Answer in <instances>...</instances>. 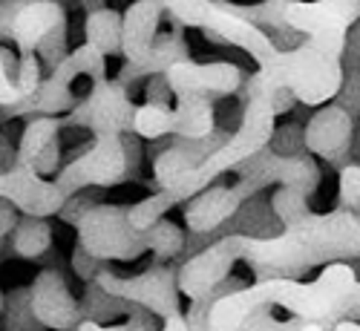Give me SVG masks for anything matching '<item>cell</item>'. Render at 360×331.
Listing matches in <instances>:
<instances>
[{"mask_svg": "<svg viewBox=\"0 0 360 331\" xmlns=\"http://www.w3.org/2000/svg\"><path fill=\"white\" fill-rule=\"evenodd\" d=\"M271 89L288 93L306 107H323L343 89V61L328 58L303 41L294 49H277L265 67L257 70Z\"/></svg>", "mask_w": 360, "mask_h": 331, "instance_id": "obj_7", "label": "cell"}, {"mask_svg": "<svg viewBox=\"0 0 360 331\" xmlns=\"http://www.w3.org/2000/svg\"><path fill=\"white\" fill-rule=\"evenodd\" d=\"M343 259V254L314 239L309 233L283 231L277 236H254V233H225L207 248L196 251L191 259L179 265V291L188 299L214 297L211 291L231 274L236 262L254 268V277H300L317 265Z\"/></svg>", "mask_w": 360, "mask_h": 331, "instance_id": "obj_3", "label": "cell"}, {"mask_svg": "<svg viewBox=\"0 0 360 331\" xmlns=\"http://www.w3.org/2000/svg\"><path fill=\"white\" fill-rule=\"evenodd\" d=\"M338 196H340V207L352 210V214L360 216V164H346L340 170V188H338Z\"/></svg>", "mask_w": 360, "mask_h": 331, "instance_id": "obj_21", "label": "cell"}, {"mask_svg": "<svg viewBox=\"0 0 360 331\" xmlns=\"http://www.w3.org/2000/svg\"><path fill=\"white\" fill-rule=\"evenodd\" d=\"M165 81L176 101L185 98H199V101H217L233 96L243 86L245 75L231 61H214V64H196L191 58L170 64L165 72Z\"/></svg>", "mask_w": 360, "mask_h": 331, "instance_id": "obj_12", "label": "cell"}, {"mask_svg": "<svg viewBox=\"0 0 360 331\" xmlns=\"http://www.w3.org/2000/svg\"><path fill=\"white\" fill-rule=\"evenodd\" d=\"M231 173L239 176L251 196L277 182L280 190L271 196V210L283 228L323 239L335 245L343 259H360V216L346 207H338L332 214H314L309 207L314 190L320 188V167L311 153H277L268 144Z\"/></svg>", "mask_w": 360, "mask_h": 331, "instance_id": "obj_2", "label": "cell"}, {"mask_svg": "<svg viewBox=\"0 0 360 331\" xmlns=\"http://www.w3.org/2000/svg\"><path fill=\"white\" fill-rule=\"evenodd\" d=\"M101 84L107 78V55H101L96 46L81 44L75 52H70L58 67L49 70L46 78H41L38 89L26 101L0 107V118H18V115H64L70 112L75 98V81Z\"/></svg>", "mask_w": 360, "mask_h": 331, "instance_id": "obj_8", "label": "cell"}, {"mask_svg": "<svg viewBox=\"0 0 360 331\" xmlns=\"http://www.w3.org/2000/svg\"><path fill=\"white\" fill-rule=\"evenodd\" d=\"M360 20V0H285L283 23L328 58L343 61L352 26Z\"/></svg>", "mask_w": 360, "mask_h": 331, "instance_id": "obj_9", "label": "cell"}, {"mask_svg": "<svg viewBox=\"0 0 360 331\" xmlns=\"http://www.w3.org/2000/svg\"><path fill=\"white\" fill-rule=\"evenodd\" d=\"M12 236V251L20 259H44L52 251V225L46 216H26L20 214Z\"/></svg>", "mask_w": 360, "mask_h": 331, "instance_id": "obj_17", "label": "cell"}, {"mask_svg": "<svg viewBox=\"0 0 360 331\" xmlns=\"http://www.w3.org/2000/svg\"><path fill=\"white\" fill-rule=\"evenodd\" d=\"M84 44L96 46L101 55L122 52V15L112 9H93L84 20Z\"/></svg>", "mask_w": 360, "mask_h": 331, "instance_id": "obj_18", "label": "cell"}, {"mask_svg": "<svg viewBox=\"0 0 360 331\" xmlns=\"http://www.w3.org/2000/svg\"><path fill=\"white\" fill-rule=\"evenodd\" d=\"M130 89L118 78H104L64 112V127H86L96 136L93 150H86L55 173L52 182L67 199L84 188H115L139 170V136L133 133Z\"/></svg>", "mask_w": 360, "mask_h": 331, "instance_id": "obj_1", "label": "cell"}, {"mask_svg": "<svg viewBox=\"0 0 360 331\" xmlns=\"http://www.w3.org/2000/svg\"><path fill=\"white\" fill-rule=\"evenodd\" d=\"M251 199V193L245 190L243 182L233 185H207L202 193H196L193 199H188L185 207V231L193 236H205L214 233L219 225H225L228 219L236 216V210Z\"/></svg>", "mask_w": 360, "mask_h": 331, "instance_id": "obj_16", "label": "cell"}, {"mask_svg": "<svg viewBox=\"0 0 360 331\" xmlns=\"http://www.w3.org/2000/svg\"><path fill=\"white\" fill-rule=\"evenodd\" d=\"M18 219H20V210H18L12 202L0 199V239H4V236H9V233L15 231Z\"/></svg>", "mask_w": 360, "mask_h": 331, "instance_id": "obj_23", "label": "cell"}, {"mask_svg": "<svg viewBox=\"0 0 360 331\" xmlns=\"http://www.w3.org/2000/svg\"><path fill=\"white\" fill-rule=\"evenodd\" d=\"M193 26H196V29H207V32L219 35L222 41L239 46L245 55L254 58L257 67H265V64L274 58V52L280 49L257 23L245 20L243 15H236L233 9H228L225 4H217V0H211V4H207V6L199 12V18H196Z\"/></svg>", "mask_w": 360, "mask_h": 331, "instance_id": "obj_14", "label": "cell"}, {"mask_svg": "<svg viewBox=\"0 0 360 331\" xmlns=\"http://www.w3.org/2000/svg\"><path fill=\"white\" fill-rule=\"evenodd\" d=\"M4 309H6V294L0 291V314H4Z\"/></svg>", "mask_w": 360, "mask_h": 331, "instance_id": "obj_27", "label": "cell"}, {"mask_svg": "<svg viewBox=\"0 0 360 331\" xmlns=\"http://www.w3.org/2000/svg\"><path fill=\"white\" fill-rule=\"evenodd\" d=\"M332 331H360V323H354L352 317H343V320H338L332 325Z\"/></svg>", "mask_w": 360, "mask_h": 331, "instance_id": "obj_25", "label": "cell"}, {"mask_svg": "<svg viewBox=\"0 0 360 331\" xmlns=\"http://www.w3.org/2000/svg\"><path fill=\"white\" fill-rule=\"evenodd\" d=\"M162 331H191V328H188V320H185V314H179V317L162 320Z\"/></svg>", "mask_w": 360, "mask_h": 331, "instance_id": "obj_24", "label": "cell"}, {"mask_svg": "<svg viewBox=\"0 0 360 331\" xmlns=\"http://www.w3.org/2000/svg\"><path fill=\"white\" fill-rule=\"evenodd\" d=\"M4 314H6V331H44V325L29 309V288H15L6 294Z\"/></svg>", "mask_w": 360, "mask_h": 331, "instance_id": "obj_20", "label": "cell"}, {"mask_svg": "<svg viewBox=\"0 0 360 331\" xmlns=\"http://www.w3.org/2000/svg\"><path fill=\"white\" fill-rule=\"evenodd\" d=\"M101 291L127 299L133 306L147 309L159 320H170L182 314V291H179V268L167 262H156L153 268L141 271L133 277H118L110 268L98 271L93 280Z\"/></svg>", "mask_w": 360, "mask_h": 331, "instance_id": "obj_10", "label": "cell"}, {"mask_svg": "<svg viewBox=\"0 0 360 331\" xmlns=\"http://www.w3.org/2000/svg\"><path fill=\"white\" fill-rule=\"evenodd\" d=\"M0 41L38 55L46 70L67 58V6L61 0H0Z\"/></svg>", "mask_w": 360, "mask_h": 331, "instance_id": "obj_6", "label": "cell"}, {"mask_svg": "<svg viewBox=\"0 0 360 331\" xmlns=\"http://www.w3.org/2000/svg\"><path fill=\"white\" fill-rule=\"evenodd\" d=\"M346 317H360V297H352V306H349Z\"/></svg>", "mask_w": 360, "mask_h": 331, "instance_id": "obj_26", "label": "cell"}, {"mask_svg": "<svg viewBox=\"0 0 360 331\" xmlns=\"http://www.w3.org/2000/svg\"><path fill=\"white\" fill-rule=\"evenodd\" d=\"M354 297H360V280H357V288H354Z\"/></svg>", "mask_w": 360, "mask_h": 331, "instance_id": "obj_28", "label": "cell"}, {"mask_svg": "<svg viewBox=\"0 0 360 331\" xmlns=\"http://www.w3.org/2000/svg\"><path fill=\"white\" fill-rule=\"evenodd\" d=\"M29 309L49 331H75L84 320L78 297H72L61 268H44L29 285Z\"/></svg>", "mask_w": 360, "mask_h": 331, "instance_id": "obj_13", "label": "cell"}, {"mask_svg": "<svg viewBox=\"0 0 360 331\" xmlns=\"http://www.w3.org/2000/svg\"><path fill=\"white\" fill-rule=\"evenodd\" d=\"M352 112L343 104L323 107L311 115V122L303 130V144L311 156L328 162L338 173L349 164V150H352Z\"/></svg>", "mask_w": 360, "mask_h": 331, "instance_id": "obj_15", "label": "cell"}, {"mask_svg": "<svg viewBox=\"0 0 360 331\" xmlns=\"http://www.w3.org/2000/svg\"><path fill=\"white\" fill-rule=\"evenodd\" d=\"M78 231V245L104 262H133L144 251H153L159 262L182 257L188 245L185 228L170 219H159L150 228H136L124 205H93L72 225Z\"/></svg>", "mask_w": 360, "mask_h": 331, "instance_id": "obj_5", "label": "cell"}, {"mask_svg": "<svg viewBox=\"0 0 360 331\" xmlns=\"http://www.w3.org/2000/svg\"><path fill=\"white\" fill-rule=\"evenodd\" d=\"M162 12L165 6L159 0H133L122 15V55L127 58V67L115 75L122 84L153 75V46Z\"/></svg>", "mask_w": 360, "mask_h": 331, "instance_id": "obj_11", "label": "cell"}, {"mask_svg": "<svg viewBox=\"0 0 360 331\" xmlns=\"http://www.w3.org/2000/svg\"><path fill=\"white\" fill-rule=\"evenodd\" d=\"M354 288L357 271L346 259L323 265L320 277L311 283H297L294 277H265L239 291L219 294L207 311L205 331H239L245 317L259 306L285 309L306 323L335 325L349 314Z\"/></svg>", "mask_w": 360, "mask_h": 331, "instance_id": "obj_4", "label": "cell"}, {"mask_svg": "<svg viewBox=\"0 0 360 331\" xmlns=\"http://www.w3.org/2000/svg\"><path fill=\"white\" fill-rule=\"evenodd\" d=\"M133 133L147 141L173 136V107L167 101H144L133 112Z\"/></svg>", "mask_w": 360, "mask_h": 331, "instance_id": "obj_19", "label": "cell"}, {"mask_svg": "<svg viewBox=\"0 0 360 331\" xmlns=\"http://www.w3.org/2000/svg\"><path fill=\"white\" fill-rule=\"evenodd\" d=\"M107 268V262L104 259H98V257H93V254H86L81 245H75V251H72V271L84 280V283H89V280H96V274L98 271H104Z\"/></svg>", "mask_w": 360, "mask_h": 331, "instance_id": "obj_22", "label": "cell"}]
</instances>
